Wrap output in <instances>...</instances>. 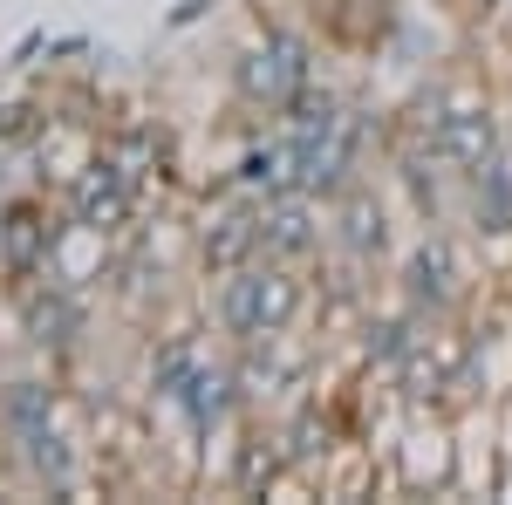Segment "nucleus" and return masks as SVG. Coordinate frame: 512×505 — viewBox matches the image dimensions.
Segmentation results:
<instances>
[{
	"label": "nucleus",
	"mask_w": 512,
	"mask_h": 505,
	"mask_svg": "<svg viewBox=\"0 0 512 505\" xmlns=\"http://www.w3.org/2000/svg\"><path fill=\"white\" fill-rule=\"evenodd\" d=\"M239 96L246 103H267V110H287L308 82H315V69H308V48L301 41H287V35H260L246 55H239Z\"/></svg>",
	"instance_id": "nucleus-2"
},
{
	"label": "nucleus",
	"mask_w": 512,
	"mask_h": 505,
	"mask_svg": "<svg viewBox=\"0 0 512 505\" xmlns=\"http://www.w3.org/2000/svg\"><path fill=\"white\" fill-rule=\"evenodd\" d=\"M233 185L239 192H253L260 205L280 192H294V144L280 137V144H260V151H246L239 157V171H233Z\"/></svg>",
	"instance_id": "nucleus-15"
},
{
	"label": "nucleus",
	"mask_w": 512,
	"mask_h": 505,
	"mask_svg": "<svg viewBox=\"0 0 512 505\" xmlns=\"http://www.w3.org/2000/svg\"><path fill=\"white\" fill-rule=\"evenodd\" d=\"M55 117H41L35 103H0V144H35Z\"/></svg>",
	"instance_id": "nucleus-18"
},
{
	"label": "nucleus",
	"mask_w": 512,
	"mask_h": 505,
	"mask_svg": "<svg viewBox=\"0 0 512 505\" xmlns=\"http://www.w3.org/2000/svg\"><path fill=\"white\" fill-rule=\"evenodd\" d=\"M328 458H335V430H328V417L321 410H301L294 417V430H287V465L294 471H328Z\"/></svg>",
	"instance_id": "nucleus-16"
},
{
	"label": "nucleus",
	"mask_w": 512,
	"mask_h": 505,
	"mask_svg": "<svg viewBox=\"0 0 512 505\" xmlns=\"http://www.w3.org/2000/svg\"><path fill=\"white\" fill-rule=\"evenodd\" d=\"M458 478V444H451V424L444 417H410V430L396 437V485L403 492H451Z\"/></svg>",
	"instance_id": "nucleus-4"
},
{
	"label": "nucleus",
	"mask_w": 512,
	"mask_h": 505,
	"mask_svg": "<svg viewBox=\"0 0 512 505\" xmlns=\"http://www.w3.org/2000/svg\"><path fill=\"white\" fill-rule=\"evenodd\" d=\"M171 410H185V424H192L198 437H212V430H233V417L246 410V403H239L233 362H205V355H198V369L185 376V383H178Z\"/></svg>",
	"instance_id": "nucleus-7"
},
{
	"label": "nucleus",
	"mask_w": 512,
	"mask_h": 505,
	"mask_svg": "<svg viewBox=\"0 0 512 505\" xmlns=\"http://www.w3.org/2000/svg\"><path fill=\"white\" fill-rule=\"evenodd\" d=\"M431 151L437 164H451V171H485L492 157L506 151L499 144V117L492 110H444V123H437V137H431Z\"/></svg>",
	"instance_id": "nucleus-9"
},
{
	"label": "nucleus",
	"mask_w": 512,
	"mask_h": 505,
	"mask_svg": "<svg viewBox=\"0 0 512 505\" xmlns=\"http://www.w3.org/2000/svg\"><path fill=\"white\" fill-rule=\"evenodd\" d=\"M417 349H424V335H417L410 314H369V321H362V362H369V369L396 376Z\"/></svg>",
	"instance_id": "nucleus-13"
},
{
	"label": "nucleus",
	"mask_w": 512,
	"mask_h": 505,
	"mask_svg": "<svg viewBox=\"0 0 512 505\" xmlns=\"http://www.w3.org/2000/svg\"><path fill=\"white\" fill-rule=\"evenodd\" d=\"M260 253L301 267L308 253H321V198L308 192H280L260 205Z\"/></svg>",
	"instance_id": "nucleus-6"
},
{
	"label": "nucleus",
	"mask_w": 512,
	"mask_h": 505,
	"mask_svg": "<svg viewBox=\"0 0 512 505\" xmlns=\"http://www.w3.org/2000/svg\"><path fill=\"white\" fill-rule=\"evenodd\" d=\"M403 294H410V308L424 314H444L458 301V260H451V246L444 239H424L417 253H410V267H403Z\"/></svg>",
	"instance_id": "nucleus-12"
},
{
	"label": "nucleus",
	"mask_w": 512,
	"mask_h": 505,
	"mask_svg": "<svg viewBox=\"0 0 512 505\" xmlns=\"http://www.w3.org/2000/svg\"><path fill=\"white\" fill-rule=\"evenodd\" d=\"M335 246H342L349 260H383V246H390V212L376 205V192H362V185L342 192V205H335Z\"/></svg>",
	"instance_id": "nucleus-11"
},
{
	"label": "nucleus",
	"mask_w": 512,
	"mask_h": 505,
	"mask_svg": "<svg viewBox=\"0 0 512 505\" xmlns=\"http://www.w3.org/2000/svg\"><path fill=\"white\" fill-rule=\"evenodd\" d=\"M21 335H28V349H69L82 335V294L41 273L21 294Z\"/></svg>",
	"instance_id": "nucleus-8"
},
{
	"label": "nucleus",
	"mask_w": 512,
	"mask_h": 505,
	"mask_svg": "<svg viewBox=\"0 0 512 505\" xmlns=\"http://www.w3.org/2000/svg\"><path fill=\"white\" fill-rule=\"evenodd\" d=\"M192 369H198V342H192V335H171V342L151 355V369H144V389L171 403V396H178V383H185Z\"/></svg>",
	"instance_id": "nucleus-17"
},
{
	"label": "nucleus",
	"mask_w": 512,
	"mask_h": 505,
	"mask_svg": "<svg viewBox=\"0 0 512 505\" xmlns=\"http://www.w3.org/2000/svg\"><path fill=\"white\" fill-rule=\"evenodd\" d=\"M253 253H260V205H233V212H219V219L198 233V260L212 273L253 267Z\"/></svg>",
	"instance_id": "nucleus-10"
},
{
	"label": "nucleus",
	"mask_w": 512,
	"mask_h": 505,
	"mask_svg": "<svg viewBox=\"0 0 512 505\" xmlns=\"http://www.w3.org/2000/svg\"><path fill=\"white\" fill-rule=\"evenodd\" d=\"M55 233H62V219H48L41 198H14V205H0V273H14V280L48 273Z\"/></svg>",
	"instance_id": "nucleus-5"
},
{
	"label": "nucleus",
	"mask_w": 512,
	"mask_h": 505,
	"mask_svg": "<svg viewBox=\"0 0 512 505\" xmlns=\"http://www.w3.org/2000/svg\"><path fill=\"white\" fill-rule=\"evenodd\" d=\"M301 301H308V294H301L294 267H287V260H267V267H233L226 273L212 314H219V328L246 349V342H274V335H287L294 314H301Z\"/></svg>",
	"instance_id": "nucleus-1"
},
{
	"label": "nucleus",
	"mask_w": 512,
	"mask_h": 505,
	"mask_svg": "<svg viewBox=\"0 0 512 505\" xmlns=\"http://www.w3.org/2000/svg\"><path fill=\"white\" fill-rule=\"evenodd\" d=\"M55 410H62V396L48 383H0V430L21 444V437H35V430L55 424Z\"/></svg>",
	"instance_id": "nucleus-14"
},
{
	"label": "nucleus",
	"mask_w": 512,
	"mask_h": 505,
	"mask_svg": "<svg viewBox=\"0 0 512 505\" xmlns=\"http://www.w3.org/2000/svg\"><path fill=\"white\" fill-rule=\"evenodd\" d=\"M69 219L96 226V233H123L137 219V178L123 171L117 157H89L76 178H69Z\"/></svg>",
	"instance_id": "nucleus-3"
}]
</instances>
